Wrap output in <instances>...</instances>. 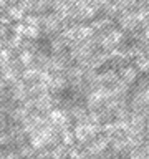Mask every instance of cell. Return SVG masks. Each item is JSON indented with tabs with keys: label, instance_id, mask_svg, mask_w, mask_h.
I'll return each mask as SVG.
<instances>
[{
	"label": "cell",
	"instance_id": "obj_5",
	"mask_svg": "<svg viewBox=\"0 0 149 159\" xmlns=\"http://www.w3.org/2000/svg\"><path fill=\"white\" fill-rule=\"evenodd\" d=\"M73 134H74V139H78V141H81V143H86L88 141V136H86V133H84L83 123H78L76 126H74Z\"/></svg>",
	"mask_w": 149,
	"mask_h": 159
},
{
	"label": "cell",
	"instance_id": "obj_6",
	"mask_svg": "<svg viewBox=\"0 0 149 159\" xmlns=\"http://www.w3.org/2000/svg\"><path fill=\"white\" fill-rule=\"evenodd\" d=\"M86 108L84 106H73L71 108V116L76 118V121H83L84 118H86Z\"/></svg>",
	"mask_w": 149,
	"mask_h": 159
},
{
	"label": "cell",
	"instance_id": "obj_3",
	"mask_svg": "<svg viewBox=\"0 0 149 159\" xmlns=\"http://www.w3.org/2000/svg\"><path fill=\"white\" fill-rule=\"evenodd\" d=\"M68 152V148L65 144H58L53 151H50V159H63Z\"/></svg>",
	"mask_w": 149,
	"mask_h": 159
},
{
	"label": "cell",
	"instance_id": "obj_4",
	"mask_svg": "<svg viewBox=\"0 0 149 159\" xmlns=\"http://www.w3.org/2000/svg\"><path fill=\"white\" fill-rule=\"evenodd\" d=\"M28 113H30V111H28L27 108H23V106H17V108H13L12 111H10L13 121H22L25 116H28Z\"/></svg>",
	"mask_w": 149,
	"mask_h": 159
},
{
	"label": "cell",
	"instance_id": "obj_2",
	"mask_svg": "<svg viewBox=\"0 0 149 159\" xmlns=\"http://www.w3.org/2000/svg\"><path fill=\"white\" fill-rule=\"evenodd\" d=\"M121 78H123L124 83L131 84V83L136 81L138 73H136V70H134V68H123V70H121Z\"/></svg>",
	"mask_w": 149,
	"mask_h": 159
},
{
	"label": "cell",
	"instance_id": "obj_16",
	"mask_svg": "<svg viewBox=\"0 0 149 159\" xmlns=\"http://www.w3.org/2000/svg\"><path fill=\"white\" fill-rule=\"evenodd\" d=\"M0 154H2V149H0Z\"/></svg>",
	"mask_w": 149,
	"mask_h": 159
},
{
	"label": "cell",
	"instance_id": "obj_14",
	"mask_svg": "<svg viewBox=\"0 0 149 159\" xmlns=\"http://www.w3.org/2000/svg\"><path fill=\"white\" fill-rule=\"evenodd\" d=\"M5 86H7V83H5V80L2 78V80H0V91H2V89H5Z\"/></svg>",
	"mask_w": 149,
	"mask_h": 159
},
{
	"label": "cell",
	"instance_id": "obj_12",
	"mask_svg": "<svg viewBox=\"0 0 149 159\" xmlns=\"http://www.w3.org/2000/svg\"><path fill=\"white\" fill-rule=\"evenodd\" d=\"M138 68L141 70V71H146L147 70V61L146 60H138Z\"/></svg>",
	"mask_w": 149,
	"mask_h": 159
},
{
	"label": "cell",
	"instance_id": "obj_8",
	"mask_svg": "<svg viewBox=\"0 0 149 159\" xmlns=\"http://www.w3.org/2000/svg\"><path fill=\"white\" fill-rule=\"evenodd\" d=\"M33 152H35V149L32 146H28V144H20V149L17 151L18 154V157H32L33 156Z\"/></svg>",
	"mask_w": 149,
	"mask_h": 159
},
{
	"label": "cell",
	"instance_id": "obj_11",
	"mask_svg": "<svg viewBox=\"0 0 149 159\" xmlns=\"http://www.w3.org/2000/svg\"><path fill=\"white\" fill-rule=\"evenodd\" d=\"M37 159H50V151H47V149H40V152L37 154Z\"/></svg>",
	"mask_w": 149,
	"mask_h": 159
},
{
	"label": "cell",
	"instance_id": "obj_1",
	"mask_svg": "<svg viewBox=\"0 0 149 159\" xmlns=\"http://www.w3.org/2000/svg\"><path fill=\"white\" fill-rule=\"evenodd\" d=\"M68 86V78L61 76V75H58V76H53L52 83H50V88H53L55 91H61Z\"/></svg>",
	"mask_w": 149,
	"mask_h": 159
},
{
	"label": "cell",
	"instance_id": "obj_17",
	"mask_svg": "<svg viewBox=\"0 0 149 159\" xmlns=\"http://www.w3.org/2000/svg\"><path fill=\"white\" fill-rule=\"evenodd\" d=\"M0 47H2V43H0Z\"/></svg>",
	"mask_w": 149,
	"mask_h": 159
},
{
	"label": "cell",
	"instance_id": "obj_10",
	"mask_svg": "<svg viewBox=\"0 0 149 159\" xmlns=\"http://www.w3.org/2000/svg\"><path fill=\"white\" fill-rule=\"evenodd\" d=\"M32 60H33V57H32V53H30V52H23L22 55H20V61H22L23 65H28Z\"/></svg>",
	"mask_w": 149,
	"mask_h": 159
},
{
	"label": "cell",
	"instance_id": "obj_9",
	"mask_svg": "<svg viewBox=\"0 0 149 159\" xmlns=\"http://www.w3.org/2000/svg\"><path fill=\"white\" fill-rule=\"evenodd\" d=\"M10 143H12V136L8 133H0V146H5Z\"/></svg>",
	"mask_w": 149,
	"mask_h": 159
},
{
	"label": "cell",
	"instance_id": "obj_13",
	"mask_svg": "<svg viewBox=\"0 0 149 159\" xmlns=\"http://www.w3.org/2000/svg\"><path fill=\"white\" fill-rule=\"evenodd\" d=\"M0 55H2V58L5 60V61H7V60L10 58V53H8V52H2V53H0Z\"/></svg>",
	"mask_w": 149,
	"mask_h": 159
},
{
	"label": "cell",
	"instance_id": "obj_15",
	"mask_svg": "<svg viewBox=\"0 0 149 159\" xmlns=\"http://www.w3.org/2000/svg\"><path fill=\"white\" fill-rule=\"evenodd\" d=\"M28 33L32 35V37H37V35H38V32H37V30H33V28H32V30H28Z\"/></svg>",
	"mask_w": 149,
	"mask_h": 159
},
{
	"label": "cell",
	"instance_id": "obj_7",
	"mask_svg": "<svg viewBox=\"0 0 149 159\" xmlns=\"http://www.w3.org/2000/svg\"><path fill=\"white\" fill-rule=\"evenodd\" d=\"M61 141L65 146H71L74 143V134H73V131H70V128L61 129Z\"/></svg>",
	"mask_w": 149,
	"mask_h": 159
}]
</instances>
